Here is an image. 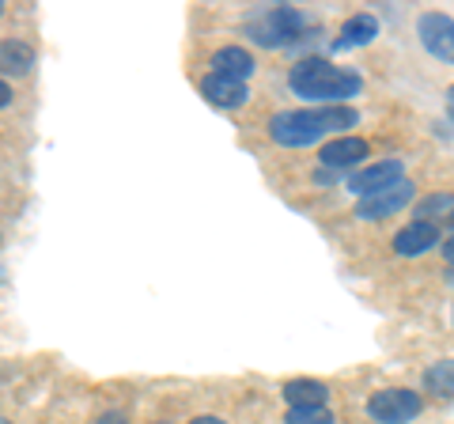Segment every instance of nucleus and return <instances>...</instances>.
Instances as JSON below:
<instances>
[{"instance_id": "7", "label": "nucleus", "mask_w": 454, "mask_h": 424, "mask_svg": "<svg viewBox=\"0 0 454 424\" xmlns=\"http://www.w3.org/2000/svg\"><path fill=\"white\" fill-rule=\"evenodd\" d=\"M402 175H405V163L402 160H382V163L364 167V171H356V175H348V190L356 193V197H372L379 190L394 186V182H402Z\"/></svg>"}, {"instance_id": "3", "label": "nucleus", "mask_w": 454, "mask_h": 424, "mask_svg": "<svg viewBox=\"0 0 454 424\" xmlns=\"http://www.w3.org/2000/svg\"><path fill=\"white\" fill-rule=\"evenodd\" d=\"M424 409V398L417 390H405V387H390V390H375L367 398V417L379 420V424H409L417 420Z\"/></svg>"}, {"instance_id": "22", "label": "nucleus", "mask_w": 454, "mask_h": 424, "mask_svg": "<svg viewBox=\"0 0 454 424\" xmlns=\"http://www.w3.org/2000/svg\"><path fill=\"white\" fill-rule=\"evenodd\" d=\"M447 280H450V285H454V265H450V277H447Z\"/></svg>"}, {"instance_id": "6", "label": "nucleus", "mask_w": 454, "mask_h": 424, "mask_svg": "<svg viewBox=\"0 0 454 424\" xmlns=\"http://www.w3.org/2000/svg\"><path fill=\"white\" fill-rule=\"evenodd\" d=\"M417 35L432 58L454 65V20L450 16H443V12H424L417 20Z\"/></svg>"}, {"instance_id": "1", "label": "nucleus", "mask_w": 454, "mask_h": 424, "mask_svg": "<svg viewBox=\"0 0 454 424\" xmlns=\"http://www.w3.org/2000/svg\"><path fill=\"white\" fill-rule=\"evenodd\" d=\"M356 125V110L352 106H315V110H280L269 118V140L280 148H307L318 145L330 133H345Z\"/></svg>"}, {"instance_id": "14", "label": "nucleus", "mask_w": 454, "mask_h": 424, "mask_svg": "<svg viewBox=\"0 0 454 424\" xmlns=\"http://www.w3.org/2000/svg\"><path fill=\"white\" fill-rule=\"evenodd\" d=\"M284 398H288L292 409L325 405V398H330V387L318 383V379H288V383H284Z\"/></svg>"}, {"instance_id": "21", "label": "nucleus", "mask_w": 454, "mask_h": 424, "mask_svg": "<svg viewBox=\"0 0 454 424\" xmlns=\"http://www.w3.org/2000/svg\"><path fill=\"white\" fill-rule=\"evenodd\" d=\"M447 114H450V122H454V88L447 91Z\"/></svg>"}, {"instance_id": "17", "label": "nucleus", "mask_w": 454, "mask_h": 424, "mask_svg": "<svg viewBox=\"0 0 454 424\" xmlns=\"http://www.w3.org/2000/svg\"><path fill=\"white\" fill-rule=\"evenodd\" d=\"M284 424H333V413L325 405H310V409H288Z\"/></svg>"}, {"instance_id": "20", "label": "nucleus", "mask_w": 454, "mask_h": 424, "mask_svg": "<svg viewBox=\"0 0 454 424\" xmlns=\"http://www.w3.org/2000/svg\"><path fill=\"white\" fill-rule=\"evenodd\" d=\"M190 424H227V420H220V417H208V413H205V417H193Z\"/></svg>"}, {"instance_id": "9", "label": "nucleus", "mask_w": 454, "mask_h": 424, "mask_svg": "<svg viewBox=\"0 0 454 424\" xmlns=\"http://www.w3.org/2000/svg\"><path fill=\"white\" fill-rule=\"evenodd\" d=\"M201 95L208 98L212 106H223V110H239L250 98L247 91V83H239V80H227V76H216V73H208L201 80Z\"/></svg>"}, {"instance_id": "13", "label": "nucleus", "mask_w": 454, "mask_h": 424, "mask_svg": "<svg viewBox=\"0 0 454 424\" xmlns=\"http://www.w3.org/2000/svg\"><path fill=\"white\" fill-rule=\"evenodd\" d=\"M417 220L420 224H432V228H450L454 224V193H428L424 201H417Z\"/></svg>"}, {"instance_id": "11", "label": "nucleus", "mask_w": 454, "mask_h": 424, "mask_svg": "<svg viewBox=\"0 0 454 424\" xmlns=\"http://www.w3.org/2000/svg\"><path fill=\"white\" fill-rule=\"evenodd\" d=\"M254 58L243 50V46H223L212 53V73L216 76H227V80H239V83H247V76L254 73Z\"/></svg>"}, {"instance_id": "2", "label": "nucleus", "mask_w": 454, "mask_h": 424, "mask_svg": "<svg viewBox=\"0 0 454 424\" xmlns=\"http://www.w3.org/2000/svg\"><path fill=\"white\" fill-rule=\"evenodd\" d=\"M292 91L307 98V103H318V106H340L348 103L352 95H360L364 80L360 73H348V68H337L325 58H303L292 65L288 73Z\"/></svg>"}, {"instance_id": "16", "label": "nucleus", "mask_w": 454, "mask_h": 424, "mask_svg": "<svg viewBox=\"0 0 454 424\" xmlns=\"http://www.w3.org/2000/svg\"><path fill=\"white\" fill-rule=\"evenodd\" d=\"M424 383H428V390L435 394H447V398H454V364H435L428 367V375H424Z\"/></svg>"}, {"instance_id": "24", "label": "nucleus", "mask_w": 454, "mask_h": 424, "mask_svg": "<svg viewBox=\"0 0 454 424\" xmlns=\"http://www.w3.org/2000/svg\"><path fill=\"white\" fill-rule=\"evenodd\" d=\"M0 12H4V4H0Z\"/></svg>"}, {"instance_id": "15", "label": "nucleus", "mask_w": 454, "mask_h": 424, "mask_svg": "<svg viewBox=\"0 0 454 424\" xmlns=\"http://www.w3.org/2000/svg\"><path fill=\"white\" fill-rule=\"evenodd\" d=\"M379 35V20L375 16H367V12H360V16H352L345 23V31H340V42H337V50H348V46H367Z\"/></svg>"}, {"instance_id": "4", "label": "nucleus", "mask_w": 454, "mask_h": 424, "mask_svg": "<svg viewBox=\"0 0 454 424\" xmlns=\"http://www.w3.org/2000/svg\"><path fill=\"white\" fill-rule=\"evenodd\" d=\"M300 27H303V16L300 12H292V8H265L262 16H254L250 20V38L258 42V46H269V50H277L284 46V42H292L295 35H300Z\"/></svg>"}, {"instance_id": "8", "label": "nucleus", "mask_w": 454, "mask_h": 424, "mask_svg": "<svg viewBox=\"0 0 454 424\" xmlns=\"http://www.w3.org/2000/svg\"><path fill=\"white\" fill-rule=\"evenodd\" d=\"M432 247H439V228L420 224V220H413L409 228H402L394 235V254L397 258H420V254H428Z\"/></svg>"}, {"instance_id": "18", "label": "nucleus", "mask_w": 454, "mask_h": 424, "mask_svg": "<svg viewBox=\"0 0 454 424\" xmlns=\"http://www.w3.org/2000/svg\"><path fill=\"white\" fill-rule=\"evenodd\" d=\"M8 103H12V88H8L4 80H0V106H8Z\"/></svg>"}, {"instance_id": "5", "label": "nucleus", "mask_w": 454, "mask_h": 424, "mask_svg": "<svg viewBox=\"0 0 454 424\" xmlns=\"http://www.w3.org/2000/svg\"><path fill=\"white\" fill-rule=\"evenodd\" d=\"M413 201H417V186L402 178V182H394V186L379 190L372 197H360L352 216H356V220H387V216H397L402 208H409Z\"/></svg>"}, {"instance_id": "12", "label": "nucleus", "mask_w": 454, "mask_h": 424, "mask_svg": "<svg viewBox=\"0 0 454 424\" xmlns=\"http://www.w3.org/2000/svg\"><path fill=\"white\" fill-rule=\"evenodd\" d=\"M35 68V46L23 38H8L0 42V73L8 76H27Z\"/></svg>"}, {"instance_id": "10", "label": "nucleus", "mask_w": 454, "mask_h": 424, "mask_svg": "<svg viewBox=\"0 0 454 424\" xmlns=\"http://www.w3.org/2000/svg\"><path fill=\"white\" fill-rule=\"evenodd\" d=\"M364 160H367V140L360 137H340L322 148V163L333 167V171H348V167H356Z\"/></svg>"}, {"instance_id": "19", "label": "nucleus", "mask_w": 454, "mask_h": 424, "mask_svg": "<svg viewBox=\"0 0 454 424\" xmlns=\"http://www.w3.org/2000/svg\"><path fill=\"white\" fill-rule=\"evenodd\" d=\"M443 258H447V262L454 265V235H450V239H447V243H443Z\"/></svg>"}, {"instance_id": "23", "label": "nucleus", "mask_w": 454, "mask_h": 424, "mask_svg": "<svg viewBox=\"0 0 454 424\" xmlns=\"http://www.w3.org/2000/svg\"><path fill=\"white\" fill-rule=\"evenodd\" d=\"M0 424H12V420H4V417H0Z\"/></svg>"}]
</instances>
